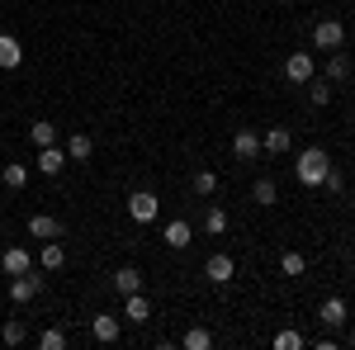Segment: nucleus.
<instances>
[{
	"mask_svg": "<svg viewBox=\"0 0 355 350\" xmlns=\"http://www.w3.org/2000/svg\"><path fill=\"white\" fill-rule=\"evenodd\" d=\"M275 350H303V331H275Z\"/></svg>",
	"mask_w": 355,
	"mask_h": 350,
	"instance_id": "31",
	"label": "nucleus"
},
{
	"mask_svg": "<svg viewBox=\"0 0 355 350\" xmlns=\"http://www.w3.org/2000/svg\"><path fill=\"white\" fill-rule=\"evenodd\" d=\"M38 265H43V270H62V265H67V246L57 242V237H53V242H43V246H38Z\"/></svg>",
	"mask_w": 355,
	"mask_h": 350,
	"instance_id": "19",
	"label": "nucleus"
},
{
	"mask_svg": "<svg viewBox=\"0 0 355 350\" xmlns=\"http://www.w3.org/2000/svg\"><path fill=\"white\" fill-rule=\"evenodd\" d=\"M123 317H128V322H147V317H152V298L142 294V289L128 294V298H123Z\"/></svg>",
	"mask_w": 355,
	"mask_h": 350,
	"instance_id": "18",
	"label": "nucleus"
},
{
	"mask_svg": "<svg viewBox=\"0 0 355 350\" xmlns=\"http://www.w3.org/2000/svg\"><path fill=\"white\" fill-rule=\"evenodd\" d=\"M162 242L171 246V251H185V246H190V222H185V218H171L166 232H162Z\"/></svg>",
	"mask_w": 355,
	"mask_h": 350,
	"instance_id": "17",
	"label": "nucleus"
},
{
	"mask_svg": "<svg viewBox=\"0 0 355 350\" xmlns=\"http://www.w3.org/2000/svg\"><path fill=\"white\" fill-rule=\"evenodd\" d=\"M90 336H95L100 346H114V341L123 336V322H119V313H95V317H90Z\"/></svg>",
	"mask_w": 355,
	"mask_h": 350,
	"instance_id": "5",
	"label": "nucleus"
},
{
	"mask_svg": "<svg viewBox=\"0 0 355 350\" xmlns=\"http://www.w3.org/2000/svg\"><path fill=\"white\" fill-rule=\"evenodd\" d=\"M180 346H185V350H209V346H214V331H204V326H190Z\"/></svg>",
	"mask_w": 355,
	"mask_h": 350,
	"instance_id": "29",
	"label": "nucleus"
},
{
	"mask_svg": "<svg viewBox=\"0 0 355 350\" xmlns=\"http://www.w3.org/2000/svg\"><path fill=\"white\" fill-rule=\"evenodd\" d=\"M0 180H5V189H24L28 185V166L24 161H5L0 166Z\"/></svg>",
	"mask_w": 355,
	"mask_h": 350,
	"instance_id": "21",
	"label": "nucleus"
},
{
	"mask_svg": "<svg viewBox=\"0 0 355 350\" xmlns=\"http://www.w3.org/2000/svg\"><path fill=\"white\" fill-rule=\"evenodd\" d=\"M204 279H209V284H218V289H227V284L237 279V261H232L227 251H214V256L204 261Z\"/></svg>",
	"mask_w": 355,
	"mask_h": 350,
	"instance_id": "3",
	"label": "nucleus"
},
{
	"mask_svg": "<svg viewBox=\"0 0 355 350\" xmlns=\"http://www.w3.org/2000/svg\"><path fill=\"white\" fill-rule=\"evenodd\" d=\"M331 95H336V90H331L327 76H313V81H308V100H313L318 109H327V105H331Z\"/></svg>",
	"mask_w": 355,
	"mask_h": 350,
	"instance_id": "23",
	"label": "nucleus"
},
{
	"mask_svg": "<svg viewBox=\"0 0 355 350\" xmlns=\"http://www.w3.org/2000/svg\"><path fill=\"white\" fill-rule=\"evenodd\" d=\"M204 232H209V237H223V232H227V209L214 204V209L204 213Z\"/></svg>",
	"mask_w": 355,
	"mask_h": 350,
	"instance_id": "27",
	"label": "nucleus"
},
{
	"mask_svg": "<svg viewBox=\"0 0 355 350\" xmlns=\"http://www.w3.org/2000/svg\"><path fill=\"white\" fill-rule=\"evenodd\" d=\"M322 76H327L331 85H336V81H346V76H351V57H346V48H336V53L327 57V71H322Z\"/></svg>",
	"mask_w": 355,
	"mask_h": 350,
	"instance_id": "20",
	"label": "nucleus"
},
{
	"mask_svg": "<svg viewBox=\"0 0 355 350\" xmlns=\"http://www.w3.org/2000/svg\"><path fill=\"white\" fill-rule=\"evenodd\" d=\"M313 48H318V53L346 48V24H341V19H318V24H313Z\"/></svg>",
	"mask_w": 355,
	"mask_h": 350,
	"instance_id": "2",
	"label": "nucleus"
},
{
	"mask_svg": "<svg viewBox=\"0 0 355 350\" xmlns=\"http://www.w3.org/2000/svg\"><path fill=\"white\" fill-rule=\"evenodd\" d=\"M90 157H95V137L76 128V133L67 137V161H71V166H85Z\"/></svg>",
	"mask_w": 355,
	"mask_h": 350,
	"instance_id": "10",
	"label": "nucleus"
},
{
	"mask_svg": "<svg viewBox=\"0 0 355 350\" xmlns=\"http://www.w3.org/2000/svg\"><path fill=\"white\" fill-rule=\"evenodd\" d=\"M62 166H67V147H38V175H62Z\"/></svg>",
	"mask_w": 355,
	"mask_h": 350,
	"instance_id": "15",
	"label": "nucleus"
},
{
	"mask_svg": "<svg viewBox=\"0 0 355 350\" xmlns=\"http://www.w3.org/2000/svg\"><path fill=\"white\" fill-rule=\"evenodd\" d=\"M232 157H237V161H256V157H261V133H256V128H237Z\"/></svg>",
	"mask_w": 355,
	"mask_h": 350,
	"instance_id": "9",
	"label": "nucleus"
},
{
	"mask_svg": "<svg viewBox=\"0 0 355 350\" xmlns=\"http://www.w3.org/2000/svg\"><path fill=\"white\" fill-rule=\"evenodd\" d=\"M327 170H331V157L322 152V147H303L299 161H294V175H299V185H303V189H318Z\"/></svg>",
	"mask_w": 355,
	"mask_h": 350,
	"instance_id": "1",
	"label": "nucleus"
},
{
	"mask_svg": "<svg viewBox=\"0 0 355 350\" xmlns=\"http://www.w3.org/2000/svg\"><path fill=\"white\" fill-rule=\"evenodd\" d=\"M190 189L199 194V199H209V194L218 189V175H214V170H194V175H190Z\"/></svg>",
	"mask_w": 355,
	"mask_h": 350,
	"instance_id": "25",
	"label": "nucleus"
},
{
	"mask_svg": "<svg viewBox=\"0 0 355 350\" xmlns=\"http://www.w3.org/2000/svg\"><path fill=\"white\" fill-rule=\"evenodd\" d=\"M24 62V48H19V38L15 33H0V71H15Z\"/></svg>",
	"mask_w": 355,
	"mask_h": 350,
	"instance_id": "16",
	"label": "nucleus"
},
{
	"mask_svg": "<svg viewBox=\"0 0 355 350\" xmlns=\"http://www.w3.org/2000/svg\"><path fill=\"white\" fill-rule=\"evenodd\" d=\"M289 147H294V133H289V128H266V133H261V152H266V157H284Z\"/></svg>",
	"mask_w": 355,
	"mask_h": 350,
	"instance_id": "13",
	"label": "nucleus"
},
{
	"mask_svg": "<svg viewBox=\"0 0 355 350\" xmlns=\"http://www.w3.org/2000/svg\"><path fill=\"white\" fill-rule=\"evenodd\" d=\"M318 322L322 326H346L351 322V303H346V298H327V303L318 308Z\"/></svg>",
	"mask_w": 355,
	"mask_h": 350,
	"instance_id": "12",
	"label": "nucleus"
},
{
	"mask_svg": "<svg viewBox=\"0 0 355 350\" xmlns=\"http://www.w3.org/2000/svg\"><path fill=\"white\" fill-rule=\"evenodd\" d=\"M279 270H284L289 279H299L303 270H308V256H303V251H284V256H279Z\"/></svg>",
	"mask_w": 355,
	"mask_h": 350,
	"instance_id": "28",
	"label": "nucleus"
},
{
	"mask_svg": "<svg viewBox=\"0 0 355 350\" xmlns=\"http://www.w3.org/2000/svg\"><path fill=\"white\" fill-rule=\"evenodd\" d=\"M28 142H33V147H53L57 128L48 123V119H33V123H28Z\"/></svg>",
	"mask_w": 355,
	"mask_h": 350,
	"instance_id": "22",
	"label": "nucleus"
},
{
	"mask_svg": "<svg viewBox=\"0 0 355 350\" xmlns=\"http://www.w3.org/2000/svg\"><path fill=\"white\" fill-rule=\"evenodd\" d=\"M24 270H33V256H28L24 246H5V251H0V274H5V279H15V274H24Z\"/></svg>",
	"mask_w": 355,
	"mask_h": 350,
	"instance_id": "7",
	"label": "nucleus"
},
{
	"mask_svg": "<svg viewBox=\"0 0 355 350\" xmlns=\"http://www.w3.org/2000/svg\"><path fill=\"white\" fill-rule=\"evenodd\" d=\"M38 350H67V331H62V326L38 331Z\"/></svg>",
	"mask_w": 355,
	"mask_h": 350,
	"instance_id": "30",
	"label": "nucleus"
},
{
	"mask_svg": "<svg viewBox=\"0 0 355 350\" xmlns=\"http://www.w3.org/2000/svg\"><path fill=\"white\" fill-rule=\"evenodd\" d=\"M110 284H114V294H119V298H128V294L142 289V270H137V265H119L110 274Z\"/></svg>",
	"mask_w": 355,
	"mask_h": 350,
	"instance_id": "11",
	"label": "nucleus"
},
{
	"mask_svg": "<svg viewBox=\"0 0 355 350\" xmlns=\"http://www.w3.org/2000/svg\"><path fill=\"white\" fill-rule=\"evenodd\" d=\"M38 294H43V279H38L33 270H24V274L10 279V298H15V303H33Z\"/></svg>",
	"mask_w": 355,
	"mask_h": 350,
	"instance_id": "8",
	"label": "nucleus"
},
{
	"mask_svg": "<svg viewBox=\"0 0 355 350\" xmlns=\"http://www.w3.org/2000/svg\"><path fill=\"white\" fill-rule=\"evenodd\" d=\"M251 199H256V204H266V209H270V204H279V189H275V180H270V175L251 185Z\"/></svg>",
	"mask_w": 355,
	"mask_h": 350,
	"instance_id": "26",
	"label": "nucleus"
},
{
	"mask_svg": "<svg viewBox=\"0 0 355 350\" xmlns=\"http://www.w3.org/2000/svg\"><path fill=\"white\" fill-rule=\"evenodd\" d=\"M24 336H28V326L19 317H5V326H0V341L5 346H24Z\"/></svg>",
	"mask_w": 355,
	"mask_h": 350,
	"instance_id": "24",
	"label": "nucleus"
},
{
	"mask_svg": "<svg viewBox=\"0 0 355 350\" xmlns=\"http://www.w3.org/2000/svg\"><path fill=\"white\" fill-rule=\"evenodd\" d=\"M28 237L33 242H53V237H62V222L53 213H33L28 218Z\"/></svg>",
	"mask_w": 355,
	"mask_h": 350,
	"instance_id": "14",
	"label": "nucleus"
},
{
	"mask_svg": "<svg viewBox=\"0 0 355 350\" xmlns=\"http://www.w3.org/2000/svg\"><path fill=\"white\" fill-rule=\"evenodd\" d=\"M157 213H162V199L152 189H133L128 194V218L133 222H157Z\"/></svg>",
	"mask_w": 355,
	"mask_h": 350,
	"instance_id": "4",
	"label": "nucleus"
},
{
	"mask_svg": "<svg viewBox=\"0 0 355 350\" xmlns=\"http://www.w3.org/2000/svg\"><path fill=\"white\" fill-rule=\"evenodd\" d=\"M284 76L294 85H308L313 76H318V57L313 53H289V62H284Z\"/></svg>",
	"mask_w": 355,
	"mask_h": 350,
	"instance_id": "6",
	"label": "nucleus"
},
{
	"mask_svg": "<svg viewBox=\"0 0 355 350\" xmlns=\"http://www.w3.org/2000/svg\"><path fill=\"white\" fill-rule=\"evenodd\" d=\"M351 279H355V270H351Z\"/></svg>",
	"mask_w": 355,
	"mask_h": 350,
	"instance_id": "32",
	"label": "nucleus"
}]
</instances>
